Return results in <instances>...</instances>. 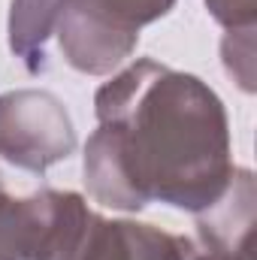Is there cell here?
I'll use <instances>...</instances> for the list:
<instances>
[{"mask_svg":"<svg viewBox=\"0 0 257 260\" xmlns=\"http://www.w3.org/2000/svg\"><path fill=\"white\" fill-rule=\"evenodd\" d=\"M100 127L85 148V185L112 209L160 200L203 212L233 179L227 115L197 76L136 61L97 91Z\"/></svg>","mask_w":257,"mask_h":260,"instance_id":"obj_1","label":"cell"},{"mask_svg":"<svg viewBox=\"0 0 257 260\" xmlns=\"http://www.w3.org/2000/svg\"><path fill=\"white\" fill-rule=\"evenodd\" d=\"M176 0H67L58 40L67 61L82 73H109L136 46L142 24L164 15Z\"/></svg>","mask_w":257,"mask_h":260,"instance_id":"obj_2","label":"cell"},{"mask_svg":"<svg viewBox=\"0 0 257 260\" xmlns=\"http://www.w3.org/2000/svg\"><path fill=\"white\" fill-rule=\"evenodd\" d=\"M91 209L76 194L43 191L9 200L0 191V260H64Z\"/></svg>","mask_w":257,"mask_h":260,"instance_id":"obj_3","label":"cell"},{"mask_svg":"<svg viewBox=\"0 0 257 260\" xmlns=\"http://www.w3.org/2000/svg\"><path fill=\"white\" fill-rule=\"evenodd\" d=\"M73 145V121L55 94L12 91L0 97V154L9 164L43 173L64 160Z\"/></svg>","mask_w":257,"mask_h":260,"instance_id":"obj_4","label":"cell"},{"mask_svg":"<svg viewBox=\"0 0 257 260\" xmlns=\"http://www.w3.org/2000/svg\"><path fill=\"white\" fill-rule=\"evenodd\" d=\"M185 248V236L154 230L151 224L103 221L91 212L64 260H182Z\"/></svg>","mask_w":257,"mask_h":260,"instance_id":"obj_5","label":"cell"},{"mask_svg":"<svg viewBox=\"0 0 257 260\" xmlns=\"http://www.w3.org/2000/svg\"><path fill=\"white\" fill-rule=\"evenodd\" d=\"M67 0H12L9 46L30 73L46 67V40L58 30Z\"/></svg>","mask_w":257,"mask_h":260,"instance_id":"obj_6","label":"cell"},{"mask_svg":"<svg viewBox=\"0 0 257 260\" xmlns=\"http://www.w3.org/2000/svg\"><path fill=\"white\" fill-rule=\"evenodd\" d=\"M212 15L227 24L230 30H239V27H251L257 15V0H206Z\"/></svg>","mask_w":257,"mask_h":260,"instance_id":"obj_7","label":"cell"},{"mask_svg":"<svg viewBox=\"0 0 257 260\" xmlns=\"http://www.w3.org/2000/svg\"><path fill=\"white\" fill-rule=\"evenodd\" d=\"M182 260H254V248H227V245H215V242H191L188 239V248Z\"/></svg>","mask_w":257,"mask_h":260,"instance_id":"obj_8","label":"cell"}]
</instances>
